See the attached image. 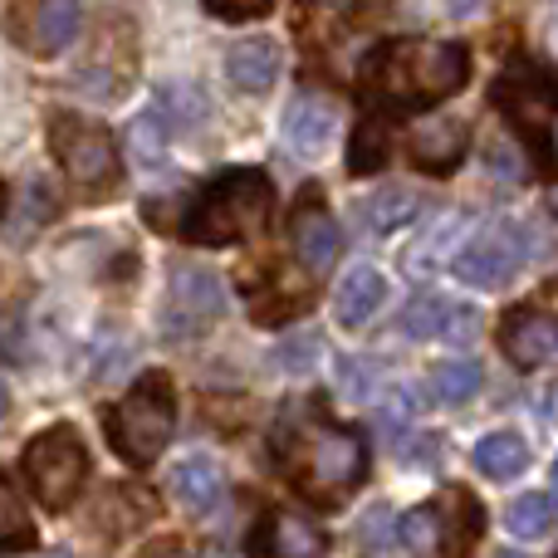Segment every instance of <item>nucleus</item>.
<instances>
[{
	"instance_id": "a19ab883",
	"label": "nucleus",
	"mask_w": 558,
	"mask_h": 558,
	"mask_svg": "<svg viewBox=\"0 0 558 558\" xmlns=\"http://www.w3.org/2000/svg\"><path fill=\"white\" fill-rule=\"evenodd\" d=\"M554 147H558V118H554Z\"/></svg>"
},
{
	"instance_id": "412c9836",
	"label": "nucleus",
	"mask_w": 558,
	"mask_h": 558,
	"mask_svg": "<svg viewBox=\"0 0 558 558\" xmlns=\"http://www.w3.org/2000/svg\"><path fill=\"white\" fill-rule=\"evenodd\" d=\"M416 211H422V196L412 186H383L363 202V216L373 231H402L407 221H416Z\"/></svg>"
},
{
	"instance_id": "dca6fc26",
	"label": "nucleus",
	"mask_w": 558,
	"mask_h": 558,
	"mask_svg": "<svg viewBox=\"0 0 558 558\" xmlns=\"http://www.w3.org/2000/svg\"><path fill=\"white\" fill-rule=\"evenodd\" d=\"M172 495L182 510L211 514L216 505L226 500V471L211 461V456H186V461L172 471Z\"/></svg>"
},
{
	"instance_id": "6ab92c4d",
	"label": "nucleus",
	"mask_w": 558,
	"mask_h": 558,
	"mask_svg": "<svg viewBox=\"0 0 558 558\" xmlns=\"http://www.w3.org/2000/svg\"><path fill=\"white\" fill-rule=\"evenodd\" d=\"M383 299H387V279L377 270H367V265H357V270L338 284L333 314H338V324H343V328H363L367 318L383 308Z\"/></svg>"
},
{
	"instance_id": "72a5a7b5",
	"label": "nucleus",
	"mask_w": 558,
	"mask_h": 558,
	"mask_svg": "<svg viewBox=\"0 0 558 558\" xmlns=\"http://www.w3.org/2000/svg\"><path fill=\"white\" fill-rule=\"evenodd\" d=\"M490 172H500L505 182H514V177H520V157H514V143L495 137V143H490Z\"/></svg>"
},
{
	"instance_id": "4c0bfd02",
	"label": "nucleus",
	"mask_w": 558,
	"mask_h": 558,
	"mask_svg": "<svg viewBox=\"0 0 558 558\" xmlns=\"http://www.w3.org/2000/svg\"><path fill=\"white\" fill-rule=\"evenodd\" d=\"M5 407H10V392H5V383H0V416H5Z\"/></svg>"
},
{
	"instance_id": "2eb2a0df",
	"label": "nucleus",
	"mask_w": 558,
	"mask_h": 558,
	"mask_svg": "<svg viewBox=\"0 0 558 558\" xmlns=\"http://www.w3.org/2000/svg\"><path fill=\"white\" fill-rule=\"evenodd\" d=\"M554 84L549 78H539L534 69H524V64H514L510 74L495 84V104H505V113L514 118V123H524V128H539L544 118L554 113Z\"/></svg>"
},
{
	"instance_id": "9d476101",
	"label": "nucleus",
	"mask_w": 558,
	"mask_h": 558,
	"mask_svg": "<svg viewBox=\"0 0 558 558\" xmlns=\"http://www.w3.org/2000/svg\"><path fill=\"white\" fill-rule=\"evenodd\" d=\"M78 25H84V5L78 0H25L10 20V35L29 49V54H59L74 45Z\"/></svg>"
},
{
	"instance_id": "39448f33",
	"label": "nucleus",
	"mask_w": 558,
	"mask_h": 558,
	"mask_svg": "<svg viewBox=\"0 0 558 558\" xmlns=\"http://www.w3.org/2000/svg\"><path fill=\"white\" fill-rule=\"evenodd\" d=\"M367 471V456L357 432H343V426H314L299 446V465L294 481L308 500H333V495L353 490Z\"/></svg>"
},
{
	"instance_id": "f3484780",
	"label": "nucleus",
	"mask_w": 558,
	"mask_h": 558,
	"mask_svg": "<svg viewBox=\"0 0 558 558\" xmlns=\"http://www.w3.org/2000/svg\"><path fill=\"white\" fill-rule=\"evenodd\" d=\"M226 74H231V84L241 88V94H270L279 78V45L265 35L241 39V45H231V54H226Z\"/></svg>"
},
{
	"instance_id": "6e6552de",
	"label": "nucleus",
	"mask_w": 558,
	"mask_h": 558,
	"mask_svg": "<svg viewBox=\"0 0 558 558\" xmlns=\"http://www.w3.org/2000/svg\"><path fill=\"white\" fill-rule=\"evenodd\" d=\"M226 314V289L221 279L202 265H177L167 279V304H162V333L167 338H196Z\"/></svg>"
},
{
	"instance_id": "f03ea898",
	"label": "nucleus",
	"mask_w": 558,
	"mask_h": 558,
	"mask_svg": "<svg viewBox=\"0 0 558 558\" xmlns=\"http://www.w3.org/2000/svg\"><path fill=\"white\" fill-rule=\"evenodd\" d=\"M270 202H275V192L265 172H251V167L226 172L182 216V235L192 245H235L251 231H260L265 216H270Z\"/></svg>"
},
{
	"instance_id": "5701e85b",
	"label": "nucleus",
	"mask_w": 558,
	"mask_h": 558,
	"mask_svg": "<svg viewBox=\"0 0 558 558\" xmlns=\"http://www.w3.org/2000/svg\"><path fill=\"white\" fill-rule=\"evenodd\" d=\"M35 549V520H29L25 500L15 495V485L0 475V554H25Z\"/></svg>"
},
{
	"instance_id": "0eeeda50",
	"label": "nucleus",
	"mask_w": 558,
	"mask_h": 558,
	"mask_svg": "<svg viewBox=\"0 0 558 558\" xmlns=\"http://www.w3.org/2000/svg\"><path fill=\"white\" fill-rule=\"evenodd\" d=\"M49 153L59 157L69 182H78L84 192H113L118 182V147L108 137L104 123H88L78 113H59L49 123Z\"/></svg>"
},
{
	"instance_id": "c9c22d12",
	"label": "nucleus",
	"mask_w": 558,
	"mask_h": 558,
	"mask_svg": "<svg viewBox=\"0 0 558 558\" xmlns=\"http://www.w3.org/2000/svg\"><path fill=\"white\" fill-rule=\"evenodd\" d=\"M456 15H471V10H481V0H451Z\"/></svg>"
},
{
	"instance_id": "9b49d317",
	"label": "nucleus",
	"mask_w": 558,
	"mask_h": 558,
	"mask_svg": "<svg viewBox=\"0 0 558 558\" xmlns=\"http://www.w3.org/2000/svg\"><path fill=\"white\" fill-rule=\"evenodd\" d=\"M333 133H338V108H333V98H324V94H299L294 104H289V113H284V143H289V153L294 157H324L328 153V143H333Z\"/></svg>"
},
{
	"instance_id": "c85d7f7f",
	"label": "nucleus",
	"mask_w": 558,
	"mask_h": 558,
	"mask_svg": "<svg viewBox=\"0 0 558 558\" xmlns=\"http://www.w3.org/2000/svg\"><path fill=\"white\" fill-rule=\"evenodd\" d=\"M338 387H343L348 402H363V397H373V363H363V357H343V367H338Z\"/></svg>"
},
{
	"instance_id": "20e7f679",
	"label": "nucleus",
	"mask_w": 558,
	"mask_h": 558,
	"mask_svg": "<svg viewBox=\"0 0 558 558\" xmlns=\"http://www.w3.org/2000/svg\"><path fill=\"white\" fill-rule=\"evenodd\" d=\"M475 534H481V505L465 490H446L436 505H422L397 524V539L412 558H456L471 549Z\"/></svg>"
},
{
	"instance_id": "a211bd4d",
	"label": "nucleus",
	"mask_w": 558,
	"mask_h": 558,
	"mask_svg": "<svg viewBox=\"0 0 558 558\" xmlns=\"http://www.w3.org/2000/svg\"><path fill=\"white\" fill-rule=\"evenodd\" d=\"M260 554L265 558H318L324 554V534L294 510H275L260 524Z\"/></svg>"
},
{
	"instance_id": "7c9ffc66",
	"label": "nucleus",
	"mask_w": 558,
	"mask_h": 558,
	"mask_svg": "<svg viewBox=\"0 0 558 558\" xmlns=\"http://www.w3.org/2000/svg\"><path fill=\"white\" fill-rule=\"evenodd\" d=\"M202 5L221 20H255V15H265L275 0H202Z\"/></svg>"
},
{
	"instance_id": "ea45409f",
	"label": "nucleus",
	"mask_w": 558,
	"mask_h": 558,
	"mask_svg": "<svg viewBox=\"0 0 558 558\" xmlns=\"http://www.w3.org/2000/svg\"><path fill=\"white\" fill-rule=\"evenodd\" d=\"M554 495H558V461H554Z\"/></svg>"
},
{
	"instance_id": "b1692460",
	"label": "nucleus",
	"mask_w": 558,
	"mask_h": 558,
	"mask_svg": "<svg viewBox=\"0 0 558 558\" xmlns=\"http://www.w3.org/2000/svg\"><path fill=\"white\" fill-rule=\"evenodd\" d=\"M387 123L383 118H363V123L353 128V143H348V167H353L357 177L363 172H383V162H387Z\"/></svg>"
},
{
	"instance_id": "7ed1b4c3",
	"label": "nucleus",
	"mask_w": 558,
	"mask_h": 558,
	"mask_svg": "<svg viewBox=\"0 0 558 558\" xmlns=\"http://www.w3.org/2000/svg\"><path fill=\"white\" fill-rule=\"evenodd\" d=\"M177 432V392L167 373H147L108 416V441L128 465H153Z\"/></svg>"
},
{
	"instance_id": "2f4dec72",
	"label": "nucleus",
	"mask_w": 558,
	"mask_h": 558,
	"mask_svg": "<svg viewBox=\"0 0 558 558\" xmlns=\"http://www.w3.org/2000/svg\"><path fill=\"white\" fill-rule=\"evenodd\" d=\"M407 422H412V397H407V392H392V397H387V407H383V416H377V432L397 436Z\"/></svg>"
},
{
	"instance_id": "bb28decb",
	"label": "nucleus",
	"mask_w": 558,
	"mask_h": 558,
	"mask_svg": "<svg viewBox=\"0 0 558 558\" xmlns=\"http://www.w3.org/2000/svg\"><path fill=\"white\" fill-rule=\"evenodd\" d=\"M446 318H451V304H446V299H436V294H422V299H412V304H407L402 333L407 338H441L446 333Z\"/></svg>"
},
{
	"instance_id": "cd10ccee",
	"label": "nucleus",
	"mask_w": 558,
	"mask_h": 558,
	"mask_svg": "<svg viewBox=\"0 0 558 558\" xmlns=\"http://www.w3.org/2000/svg\"><path fill=\"white\" fill-rule=\"evenodd\" d=\"M461 226H465V216H461V221H456V216H446V221L436 226L432 241H426L422 251L412 255V270H432V265H441V260H446V245H451V235L461 231Z\"/></svg>"
},
{
	"instance_id": "aec40b11",
	"label": "nucleus",
	"mask_w": 558,
	"mask_h": 558,
	"mask_svg": "<svg viewBox=\"0 0 558 558\" xmlns=\"http://www.w3.org/2000/svg\"><path fill=\"white\" fill-rule=\"evenodd\" d=\"M471 461L485 481H514V475H524V465H530V446L514 432H490L475 441Z\"/></svg>"
},
{
	"instance_id": "f8f14e48",
	"label": "nucleus",
	"mask_w": 558,
	"mask_h": 558,
	"mask_svg": "<svg viewBox=\"0 0 558 558\" xmlns=\"http://www.w3.org/2000/svg\"><path fill=\"white\" fill-rule=\"evenodd\" d=\"M289 235H294V251H299V260H304V270L328 275V265L338 260V221L328 216V206L318 202V192H308L304 202L294 206Z\"/></svg>"
},
{
	"instance_id": "f257e3e1",
	"label": "nucleus",
	"mask_w": 558,
	"mask_h": 558,
	"mask_svg": "<svg viewBox=\"0 0 558 558\" xmlns=\"http://www.w3.org/2000/svg\"><path fill=\"white\" fill-rule=\"evenodd\" d=\"M363 78L392 98H451L471 78V54L446 39H397L367 59Z\"/></svg>"
},
{
	"instance_id": "f704fd0d",
	"label": "nucleus",
	"mask_w": 558,
	"mask_h": 558,
	"mask_svg": "<svg viewBox=\"0 0 558 558\" xmlns=\"http://www.w3.org/2000/svg\"><path fill=\"white\" fill-rule=\"evenodd\" d=\"M143 558H192V549H182V544H153V549H143Z\"/></svg>"
},
{
	"instance_id": "473e14b6",
	"label": "nucleus",
	"mask_w": 558,
	"mask_h": 558,
	"mask_svg": "<svg viewBox=\"0 0 558 558\" xmlns=\"http://www.w3.org/2000/svg\"><path fill=\"white\" fill-rule=\"evenodd\" d=\"M475 333H481V314H475V308H451L441 338H451V343H471Z\"/></svg>"
},
{
	"instance_id": "58836bf2",
	"label": "nucleus",
	"mask_w": 558,
	"mask_h": 558,
	"mask_svg": "<svg viewBox=\"0 0 558 558\" xmlns=\"http://www.w3.org/2000/svg\"><path fill=\"white\" fill-rule=\"evenodd\" d=\"M0 216H5V182H0Z\"/></svg>"
},
{
	"instance_id": "ddd939ff",
	"label": "nucleus",
	"mask_w": 558,
	"mask_h": 558,
	"mask_svg": "<svg viewBox=\"0 0 558 558\" xmlns=\"http://www.w3.org/2000/svg\"><path fill=\"white\" fill-rule=\"evenodd\" d=\"M500 343H505V353H510V363L539 367L544 357L558 353V318L549 308H514L500 324Z\"/></svg>"
},
{
	"instance_id": "79ce46f5",
	"label": "nucleus",
	"mask_w": 558,
	"mask_h": 558,
	"mask_svg": "<svg viewBox=\"0 0 558 558\" xmlns=\"http://www.w3.org/2000/svg\"><path fill=\"white\" fill-rule=\"evenodd\" d=\"M500 558H520V554H500Z\"/></svg>"
},
{
	"instance_id": "c756f323",
	"label": "nucleus",
	"mask_w": 558,
	"mask_h": 558,
	"mask_svg": "<svg viewBox=\"0 0 558 558\" xmlns=\"http://www.w3.org/2000/svg\"><path fill=\"white\" fill-rule=\"evenodd\" d=\"M363 549H373V554L392 549V514H387V510H373L363 520Z\"/></svg>"
},
{
	"instance_id": "1a4fd4ad",
	"label": "nucleus",
	"mask_w": 558,
	"mask_h": 558,
	"mask_svg": "<svg viewBox=\"0 0 558 558\" xmlns=\"http://www.w3.org/2000/svg\"><path fill=\"white\" fill-rule=\"evenodd\" d=\"M524 265V241L514 226H485L461 255H456V279L475 289H500L510 284L514 270Z\"/></svg>"
},
{
	"instance_id": "4be33fe9",
	"label": "nucleus",
	"mask_w": 558,
	"mask_h": 558,
	"mask_svg": "<svg viewBox=\"0 0 558 558\" xmlns=\"http://www.w3.org/2000/svg\"><path fill=\"white\" fill-rule=\"evenodd\" d=\"M426 383H432V397L441 407H461L481 392V363H471V357H446V363L432 367Z\"/></svg>"
},
{
	"instance_id": "393cba45",
	"label": "nucleus",
	"mask_w": 558,
	"mask_h": 558,
	"mask_svg": "<svg viewBox=\"0 0 558 558\" xmlns=\"http://www.w3.org/2000/svg\"><path fill=\"white\" fill-rule=\"evenodd\" d=\"M128 153H133V162L143 167H157L167 157V123L162 113H137L133 123H128Z\"/></svg>"
},
{
	"instance_id": "a878e982",
	"label": "nucleus",
	"mask_w": 558,
	"mask_h": 558,
	"mask_svg": "<svg viewBox=\"0 0 558 558\" xmlns=\"http://www.w3.org/2000/svg\"><path fill=\"white\" fill-rule=\"evenodd\" d=\"M554 530V500L549 495H520V500L510 505V534L514 539H544V534Z\"/></svg>"
},
{
	"instance_id": "423d86ee",
	"label": "nucleus",
	"mask_w": 558,
	"mask_h": 558,
	"mask_svg": "<svg viewBox=\"0 0 558 558\" xmlns=\"http://www.w3.org/2000/svg\"><path fill=\"white\" fill-rule=\"evenodd\" d=\"M25 481L45 510H69L88 481V451L74 426H49L25 446Z\"/></svg>"
},
{
	"instance_id": "e433bc0d",
	"label": "nucleus",
	"mask_w": 558,
	"mask_h": 558,
	"mask_svg": "<svg viewBox=\"0 0 558 558\" xmlns=\"http://www.w3.org/2000/svg\"><path fill=\"white\" fill-rule=\"evenodd\" d=\"M549 416L558 422V377H554V387H549Z\"/></svg>"
},
{
	"instance_id": "4468645a",
	"label": "nucleus",
	"mask_w": 558,
	"mask_h": 558,
	"mask_svg": "<svg viewBox=\"0 0 558 558\" xmlns=\"http://www.w3.org/2000/svg\"><path fill=\"white\" fill-rule=\"evenodd\" d=\"M465 157V123L461 118H422L412 128V162L422 172H451Z\"/></svg>"
}]
</instances>
